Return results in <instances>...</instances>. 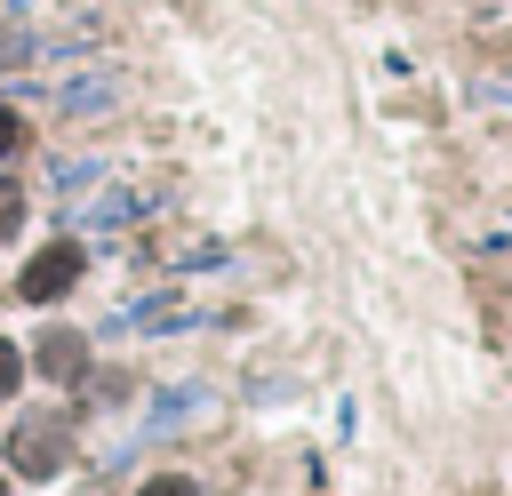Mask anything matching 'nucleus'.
I'll use <instances>...</instances> for the list:
<instances>
[{"label": "nucleus", "mask_w": 512, "mask_h": 496, "mask_svg": "<svg viewBox=\"0 0 512 496\" xmlns=\"http://www.w3.org/2000/svg\"><path fill=\"white\" fill-rule=\"evenodd\" d=\"M0 496H8V472H0Z\"/></svg>", "instance_id": "6e6552de"}, {"label": "nucleus", "mask_w": 512, "mask_h": 496, "mask_svg": "<svg viewBox=\"0 0 512 496\" xmlns=\"http://www.w3.org/2000/svg\"><path fill=\"white\" fill-rule=\"evenodd\" d=\"M32 368H40L48 384H80V376H88V336L48 328V336H40V352H32Z\"/></svg>", "instance_id": "f03ea898"}, {"label": "nucleus", "mask_w": 512, "mask_h": 496, "mask_svg": "<svg viewBox=\"0 0 512 496\" xmlns=\"http://www.w3.org/2000/svg\"><path fill=\"white\" fill-rule=\"evenodd\" d=\"M8 152H24V120L0 104V160H8Z\"/></svg>", "instance_id": "0eeeda50"}, {"label": "nucleus", "mask_w": 512, "mask_h": 496, "mask_svg": "<svg viewBox=\"0 0 512 496\" xmlns=\"http://www.w3.org/2000/svg\"><path fill=\"white\" fill-rule=\"evenodd\" d=\"M16 472H56V424H24L16 432Z\"/></svg>", "instance_id": "7ed1b4c3"}, {"label": "nucleus", "mask_w": 512, "mask_h": 496, "mask_svg": "<svg viewBox=\"0 0 512 496\" xmlns=\"http://www.w3.org/2000/svg\"><path fill=\"white\" fill-rule=\"evenodd\" d=\"M24 368H32V360H24V352H16L8 336H0V400H16V384H24Z\"/></svg>", "instance_id": "20e7f679"}, {"label": "nucleus", "mask_w": 512, "mask_h": 496, "mask_svg": "<svg viewBox=\"0 0 512 496\" xmlns=\"http://www.w3.org/2000/svg\"><path fill=\"white\" fill-rule=\"evenodd\" d=\"M16 224H24V200L0 184V240H16Z\"/></svg>", "instance_id": "423d86ee"}, {"label": "nucleus", "mask_w": 512, "mask_h": 496, "mask_svg": "<svg viewBox=\"0 0 512 496\" xmlns=\"http://www.w3.org/2000/svg\"><path fill=\"white\" fill-rule=\"evenodd\" d=\"M80 272H88L80 240H48V248H32V256H24V272H16V296H32V304H56L64 288H80Z\"/></svg>", "instance_id": "f257e3e1"}, {"label": "nucleus", "mask_w": 512, "mask_h": 496, "mask_svg": "<svg viewBox=\"0 0 512 496\" xmlns=\"http://www.w3.org/2000/svg\"><path fill=\"white\" fill-rule=\"evenodd\" d=\"M136 496H200V488H192V472H152Z\"/></svg>", "instance_id": "39448f33"}]
</instances>
